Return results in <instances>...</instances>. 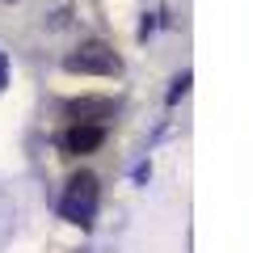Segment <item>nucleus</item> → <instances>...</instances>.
Returning a JSON list of instances; mask_svg holds the SVG:
<instances>
[{"label": "nucleus", "instance_id": "1", "mask_svg": "<svg viewBox=\"0 0 257 253\" xmlns=\"http://www.w3.org/2000/svg\"><path fill=\"white\" fill-rule=\"evenodd\" d=\"M97 198H101L97 177H93V173H76L68 182V190H63V198H59V215L68 219V224L89 228L93 215H97Z\"/></svg>", "mask_w": 257, "mask_h": 253}, {"label": "nucleus", "instance_id": "2", "mask_svg": "<svg viewBox=\"0 0 257 253\" xmlns=\"http://www.w3.org/2000/svg\"><path fill=\"white\" fill-rule=\"evenodd\" d=\"M63 68L80 72V76H118L122 59H118V51H114L110 42H84L80 51H72V55L63 59Z\"/></svg>", "mask_w": 257, "mask_h": 253}, {"label": "nucleus", "instance_id": "3", "mask_svg": "<svg viewBox=\"0 0 257 253\" xmlns=\"http://www.w3.org/2000/svg\"><path fill=\"white\" fill-rule=\"evenodd\" d=\"M63 114H68L72 122H110L114 114H118V105H114V97H97V93H84V97L63 101Z\"/></svg>", "mask_w": 257, "mask_h": 253}, {"label": "nucleus", "instance_id": "4", "mask_svg": "<svg viewBox=\"0 0 257 253\" xmlns=\"http://www.w3.org/2000/svg\"><path fill=\"white\" fill-rule=\"evenodd\" d=\"M59 144H63L68 156H89V152H97L105 144V122H72L59 135Z\"/></svg>", "mask_w": 257, "mask_h": 253}, {"label": "nucleus", "instance_id": "5", "mask_svg": "<svg viewBox=\"0 0 257 253\" xmlns=\"http://www.w3.org/2000/svg\"><path fill=\"white\" fill-rule=\"evenodd\" d=\"M186 89H190V72H181V76L173 80V89H169V101H177V97H181Z\"/></svg>", "mask_w": 257, "mask_h": 253}, {"label": "nucleus", "instance_id": "6", "mask_svg": "<svg viewBox=\"0 0 257 253\" xmlns=\"http://www.w3.org/2000/svg\"><path fill=\"white\" fill-rule=\"evenodd\" d=\"M9 89V68H0V93Z\"/></svg>", "mask_w": 257, "mask_h": 253}, {"label": "nucleus", "instance_id": "7", "mask_svg": "<svg viewBox=\"0 0 257 253\" xmlns=\"http://www.w3.org/2000/svg\"><path fill=\"white\" fill-rule=\"evenodd\" d=\"M0 68H9V59H5V51H0Z\"/></svg>", "mask_w": 257, "mask_h": 253}, {"label": "nucleus", "instance_id": "8", "mask_svg": "<svg viewBox=\"0 0 257 253\" xmlns=\"http://www.w3.org/2000/svg\"><path fill=\"white\" fill-rule=\"evenodd\" d=\"M9 5H13V0H9Z\"/></svg>", "mask_w": 257, "mask_h": 253}]
</instances>
